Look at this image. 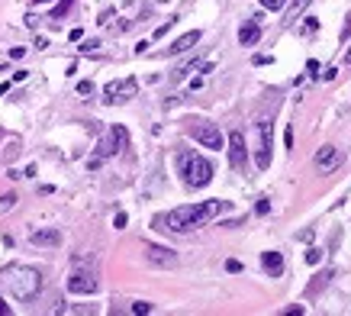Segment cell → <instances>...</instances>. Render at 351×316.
I'll list each match as a JSON object with an SVG mask.
<instances>
[{
  "label": "cell",
  "mask_w": 351,
  "mask_h": 316,
  "mask_svg": "<svg viewBox=\"0 0 351 316\" xmlns=\"http://www.w3.org/2000/svg\"><path fill=\"white\" fill-rule=\"evenodd\" d=\"M190 136H194V139H197V142L203 145V148H216V152L223 148V133H219V129L213 126V123L197 120L194 126H190Z\"/></svg>",
  "instance_id": "277c9868"
},
{
  "label": "cell",
  "mask_w": 351,
  "mask_h": 316,
  "mask_svg": "<svg viewBox=\"0 0 351 316\" xmlns=\"http://www.w3.org/2000/svg\"><path fill=\"white\" fill-rule=\"evenodd\" d=\"M81 36H84L81 29H71V32H68V39H71V42H81Z\"/></svg>",
  "instance_id": "83f0119b"
},
{
  "label": "cell",
  "mask_w": 351,
  "mask_h": 316,
  "mask_svg": "<svg viewBox=\"0 0 351 316\" xmlns=\"http://www.w3.org/2000/svg\"><path fill=\"white\" fill-rule=\"evenodd\" d=\"M303 313V306H290V310H284V316H300Z\"/></svg>",
  "instance_id": "4dcf8cb0"
},
{
  "label": "cell",
  "mask_w": 351,
  "mask_h": 316,
  "mask_svg": "<svg viewBox=\"0 0 351 316\" xmlns=\"http://www.w3.org/2000/svg\"><path fill=\"white\" fill-rule=\"evenodd\" d=\"M254 213H258V216H268V213H271V200H258V207H254Z\"/></svg>",
  "instance_id": "ffe728a7"
},
{
  "label": "cell",
  "mask_w": 351,
  "mask_h": 316,
  "mask_svg": "<svg viewBox=\"0 0 351 316\" xmlns=\"http://www.w3.org/2000/svg\"><path fill=\"white\" fill-rule=\"evenodd\" d=\"M16 207V194H4L0 197V213H7V210H13Z\"/></svg>",
  "instance_id": "ac0fdd59"
},
{
  "label": "cell",
  "mask_w": 351,
  "mask_h": 316,
  "mask_svg": "<svg viewBox=\"0 0 351 316\" xmlns=\"http://www.w3.org/2000/svg\"><path fill=\"white\" fill-rule=\"evenodd\" d=\"M345 61H348V65H351V52H348V55H345Z\"/></svg>",
  "instance_id": "836d02e7"
},
{
  "label": "cell",
  "mask_w": 351,
  "mask_h": 316,
  "mask_svg": "<svg viewBox=\"0 0 351 316\" xmlns=\"http://www.w3.org/2000/svg\"><path fill=\"white\" fill-rule=\"evenodd\" d=\"M145 261L155 268H174L178 265V255L171 249H164V245H145Z\"/></svg>",
  "instance_id": "ba28073f"
},
{
  "label": "cell",
  "mask_w": 351,
  "mask_h": 316,
  "mask_svg": "<svg viewBox=\"0 0 351 316\" xmlns=\"http://www.w3.org/2000/svg\"><path fill=\"white\" fill-rule=\"evenodd\" d=\"M97 278H94V271H74L71 278H68V291L71 294H97Z\"/></svg>",
  "instance_id": "52a82bcc"
},
{
  "label": "cell",
  "mask_w": 351,
  "mask_h": 316,
  "mask_svg": "<svg viewBox=\"0 0 351 316\" xmlns=\"http://www.w3.org/2000/svg\"><path fill=\"white\" fill-rule=\"evenodd\" d=\"M261 265H265V271L271 278L284 274V255H280V252H265V255H261Z\"/></svg>",
  "instance_id": "4fadbf2b"
},
{
  "label": "cell",
  "mask_w": 351,
  "mask_h": 316,
  "mask_svg": "<svg viewBox=\"0 0 351 316\" xmlns=\"http://www.w3.org/2000/svg\"><path fill=\"white\" fill-rule=\"evenodd\" d=\"M226 271H232V274H239V271H242V261L229 258V261H226Z\"/></svg>",
  "instance_id": "603a6c76"
},
{
  "label": "cell",
  "mask_w": 351,
  "mask_h": 316,
  "mask_svg": "<svg viewBox=\"0 0 351 316\" xmlns=\"http://www.w3.org/2000/svg\"><path fill=\"white\" fill-rule=\"evenodd\" d=\"M310 4H313V0H293V4H290V10H287V26H293L296 20H300L303 10H306Z\"/></svg>",
  "instance_id": "9a60e30c"
},
{
  "label": "cell",
  "mask_w": 351,
  "mask_h": 316,
  "mask_svg": "<svg viewBox=\"0 0 351 316\" xmlns=\"http://www.w3.org/2000/svg\"><path fill=\"white\" fill-rule=\"evenodd\" d=\"M7 291H10L16 300H32L42 291V274L36 268H13L7 274Z\"/></svg>",
  "instance_id": "7a4b0ae2"
},
{
  "label": "cell",
  "mask_w": 351,
  "mask_h": 316,
  "mask_svg": "<svg viewBox=\"0 0 351 316\" xmlns=\"http://www.w3.org/2000/svg\"><path fill=\"white\" fill-rule=\"evenodd\" d=\"M94 49H100V42H97V39H87L84 46H81V52H94Z\"/></svg>",
  "instance_id": "d4e9b609"
},
{
  "label": "cell",
  "mask_w": 351,
  "mask_h": 316,
  "mask_svg": "<svg viewBox=\"0 0 351 316\" xmlns=\"http://www.w3.org/2000/svg\"><path fill=\"white\" fill-rule=\"evenodd\" d=\"M284 142H287V148H293V129H287V133H284Z\"/></svg>",
  "instance_id": "f1b7e54d"
},
{
  "label": "cell",
  "mask_w": 351,
  "mask_h": 316,
  "mask_svg": "<svg viewBox=\"0 0 351 316\" xmlns=\"http://www.w3.org/2000/svg\"><path fill=\"white\" fill-rule=\"evenodd\" d=\"M254 165L261 171L271 168V123L258 120V145H254Z\"/></svg>",
  "instance_id": "5b68a950"
},
{
  "label": "cell",
  "mask_w": 351,
  "mask_h": 316,
  "mask_svg": "<svg viewBox=\"0 0 351 316\" xmlns=\"http://www.w3.org/2000/svg\"><path fill=\"white\" fill-rule=\"evenodd\" d=\"M348 32H351V16H348V23H345V29H341V39H348Z\"/></svg>",
  "instance_id": "d6a6232c"
},
{
  "label": "cell",
  "mask_w": 351,
  "mask_h": 316,
  "mask_svg": "<svg viewBox=\"0 0 351 316\" xmlns=\"http://www.w3.org/2000/svg\"><path fill=\"white\" fill-rule=\"evenodd\" d=\"M136 91H139V81H136V77H126V81H110L103 94H107L110 103H119V100L136 97Z\"/></svg>",
  "instance_id": "8992f818"
},
{
  "label": "cell",
  "mask_w": 351,
  "mask_h": 316,
  "mask_svg": "<svg viewBox=\"0 0 351 316\" xmlns=\"http://www.w3.org/2000/svg\"><path fill=\"white\" fill-rule=\"evenodd\" d=\"M316 26H319V20H316V16H310V20H306V26H303V29H306V32H313Z\"/></svg>",
  "instance_id": "4316f807"
},
{
  "label": "cell",
  "mask_w": 351,
  "mask_h": 316,
  "mask_svg": "<svg viewBox=\"0 0 351 316\" xmlns=\"http://www.w3.org/2000/svg\"><path fill=\"white\" fill-rule=\"evenodd\" d=\"M0 316H10V306L4 303V297H0Z\"/></svg>",
  "instance_id": "1f68e13d"
},
{
  "label": "cell",
  "mask_w": 351,
  "mask_h": 316,
  "mask_svg": "<svg viewBox=\"0 0 351 316\" xmlns=\"http://www.w3.org/2000/svg\"><path fill=\"white\" fill-rule=\"evenodd\" d=\"M77 94H94V84L91 81H81V84H77Z\"/></svg>",
  "instance_id": "484cf974"
},
{
  "label": "cell",
  "mask_w": 351,
  "mask_h": 316,
  "mask_svg": "<svg viewBox=\"0 0 351 316\" xmlns=\"http://www.w3.org/2000/svg\"><path fill=\"white\" fill-rule=\"evenodd\" d=\"M126 223H129V216H126V213H116V219H113V226H116V229H122Z\"/></svg>",
  "instance_id": "cb8c5ba5"
},
{
  "label": "cell",
  "mask_w": 351,
  "mask_h": 316,
  "mask_svg": "<svg viewBox=\"0 0 351 316\" xmlns=\"http://www.w3.org/2000/svg\"><path fill=\"white\" fill-rule=\"evenodd\" d=\"M319 258H322L319 249H310V252H306V261H310V265H319Z\"/></svg>",
  "instance_id": "7402d4cb"
},
{
  "label": "cell",
  "mask_w": 351,
  "mask_h": 316,
  "mask_svg": "<svg viewBox=\"0 0 351 316\" xmlns=\"http://www.w3.org/2000/svg\"><path fill=\"white\" fill-rule=\"evenodd\" d=\"M197 42H200V29H190V32H184V36L174 42V46H168V55H181V52L194 49Z\"/></svg>",
  "instance_id": "5bb4252c"
},
{
  "label": "cell",
  "mask_w": 351,
  "mask_h": 316,
  "mask_svg": "<svg viewBox=\"0 0 351 316\" xmlns=\"http://www.w3.org/2000/svg\"><path fill=\"white\" fill-rule=\"evenodd\" d=\"M133 313H139V316H145V313H152V303H145V300H139V303H133Z\"/></svg>",
  "instance_id": "d6986e66"
},
{
  "label": "cell",
  "mask_w": 351,
  "mask_h": 316,
  "mask_svg": "<svg viewBox=\"0 0 351 316\" xmlns=\"http://www.w3.org/2000/svg\"><path fill=\"white\" fill-rule=\"evenodd\" d=\"M184 181H187V187H206L213 181V165L203 155H187L184 158Z\"/></svg>",
  "instance_id": "3957f363"
},
{
  "label": "cell",
  "mask_w": 351,
  "mask_h": 316,
  "mask_svg": "<svg viewBox=\"0 0 351 316\" xmlns=\"http://www.w3.org/2000/svg\"><path fill=\"white\" fill-rule=\"evenodd\" d=\"M23 55H26V49H20V46L10 49V58H23Z\"/></svg>",
  "instance_id": "f546056e"
},
{
  "label": "cell",
  "mask_w": 351,
  "mask_h": 316,
  "mask_svg": "<svg viewBox=\"0 0 351 316\" xmlns=\"http://www.w3.org/2000/svg\"><path fill=\"white\" fill-rule=\"evenodd\" d=\"M29 242L39 245V249H55V245H61V232L55 229V226H46V229H32L29 232Z\"/></svg>",
  "instance_id": "8fae6325"
},
{
  "label": "cell",
  "mask_w": 351,
  "mask_h": 316,
  "mask_svg": "<svg viewBox=\"0 0 351 316\" xmlns=\"http://www.w3.org/2000/svg\"><path fill=\"white\" fill-rule=\"evenodd\" d=\"M71 4H74V0H61V4L55 7V10H52V20H61V16H65L68 10H71Z\"/></svg>",
  "instance_id": "e0dca14e"
},
{
  "label": "cell",
  "mask_w": 351,
  "mask_h": 316,
  "mask_svg": "<svg viewBox=\"0 0 351 316\" xmlns=\"http://www.w3.org/2000/svg\"><path fill=\"white\" fill-rule=\"evenodd\" d=\"M258 20H261V16H251V20L239 29V42H242V46H254V42L261 39V26H258Z\"/></svg>",
  "instance_id": "7c38bea8"
},
{
  "label": "cell",
  "mask_w": 351,
  "mask_h": 316,
  "mask_svg": "<svg viewBox=\"0 0 351 316\" xmlns=\"http://www.w3.org/2000/svg\"><path fill=\"white\" fill-rule=\"evenodd\" d=\"M284 4H287V0H261V7H265V10H280Z\"/></svg>",
  "instance_id": "44dd1931"
},
{
  "label": "cell",
  "mask_w": 351,
  "mask_h": 316,
  "mask_svg": "<svg viewBox=\"0 0 351 316\" xmlns=\"http://www.w3.org/2000/svg\"><path fill=\"white\" fill-rule=\"evenodd\" d=\"M245 136L239 133V129H232L229 133V165L232 168H245Z\"/></svg>",
  "instance_id": "9c48e42d"
},
{
  "label": "cell",
  "mask_w": 351,
  "mask_h": 316,
  "mask_svg": "<svg viewBox=\"0 0 351 316\" xmlns=\"http://www.w3.org/2000/svg\"><path fill=\"white\" fill-rule=\"evenodd\" d=\"M229 204L226 200H206V204H187V207H178L171 210V213L158 216L155 226L158 229H168V232H190V229H200V226H206L213 216L226 213Z\"/></svg>",
  "instance_id": "6da1fadb"
},
{
  "label": "cell",
  "mask_w": 351,
  "mask_h": 316,
  "mask_svg": "<svg viewBox=\"0 0 351 316\" xmlns=\"http://www.w3.org/2000/svg\"><path fill=\"white\" fill-rule=\"evenodd\" d=\"M338 162H341V155H338V148H335V145H322L319 152H316V168H319L322 174L335 171V168H338Z\"/></svg>",
  "instance_id": "30bf717a"
},
{
  "label": "cell",
  "mask_w": 351,
  "mask_h": 316,
  "mask_svg": "<svg viewBox=\"0 0 351 316\" xmlns=\"http://www.w3.org/2000/svg\"><path fill=\"white\" fill-rule=\"evenodd\" d=\"M36 4H46V0H36Z\"/></svg>",
  "instance_id": "e575fe53"
},
{
  "label": "cell",
  "mask_w": 351,
  "mask_h": 316,
  "mask_svg": "<svg viewBox=\"0 0 351 316\" xmlns=\"http://www.w3.org/2000/svg\"><path fill=\"white\" fill-rule=\"evenodd\" d=\"M119 148H116V139L113 136H103L100 139V145H97V158H110V155H116Z\"/></svg>",
  "instance_id": "2e32d148"
}]
</instances>
